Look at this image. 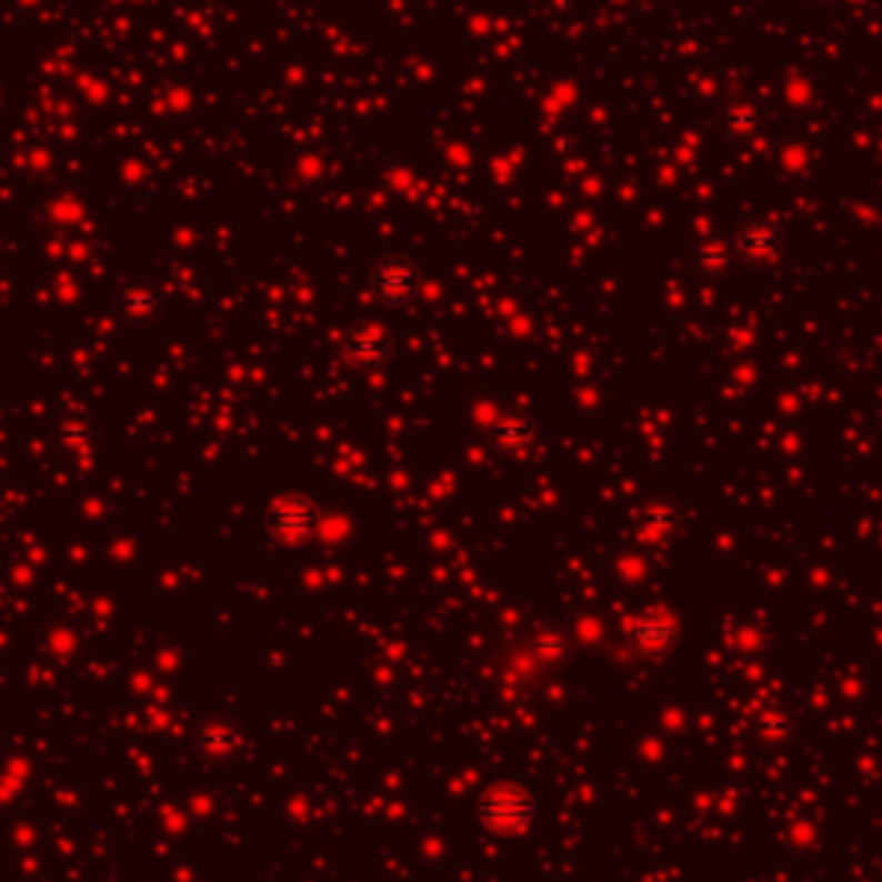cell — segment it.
<instances>
[{"mask_svg": "<svg viewBox=\"0 0 882 882\" xmlns=\"http://www.w3.org/2000/svg\"><path fill=\"white\" fill-rule=\"evenodd\" d=\"M311 507L308 503H300V500H283L277 511H273V528L287 538H300V534H308L311 528Z\"/></svg>", "mask_w": 882, "mask_h": 882, "instance_id": "2", "label": "cell"}, {"mask_svg": "<svg viewBox=\"0 0 882 882\" xmlns=\"http://www.w3.org/2000/svg\"><path fill=\"white\" fill-rule=\"evenodd\" d=\"M59 441L62 445H87V441H93V431L87 424H62Z\"/></svg>", "mask_w": 882, "mask_h": 882, "instance_id": "3", "label": "cell"}, {"mask_svg": "<svg viewBox=\"0 0 882 882\" xmlns=\"http://www.w3.org/2000/svg\"><path fill=\"white\" fill-rule=\"evenodd\" d=\"M118 311L128 321H152L159 314V293L152 287H124L118 297Z\"/></svg>", "mask_w": 882, "mask_h": 882, "instance_id": "1", "label": "cell"}]
</instances>
